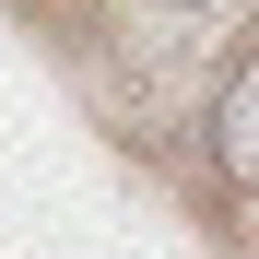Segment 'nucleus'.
<instances>
[{"instance_id":"nucleus-1","label":"nucleus","mask_w":259,"mask_h":259,"mask_svg":"<svg viewBox=\"0 0 259 259\" xmlns=\"http://www.w3.org/2000/svg\"><path fill=\"white\" fill-rule=\"evenodd\" d=\"M212 177L259 189V35L224 59V82H212Z\"/></svg>"},{"instance_id":"nucleus-2","label":"nucleus","mask_w":259,"mask_h":259,"mask_svg":"<svg viewBox=\"0 0 259 259\" xmlns=\"http://www.w3.org/2000/svg\"><path fill=\"white\" fill-rule=\"evenodd\" d=\"M142 24L165 35V48H200V35H224V24H236V0H142Z\"/></svg>"}]
</instances>
